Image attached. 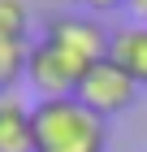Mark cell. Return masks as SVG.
I'll return each instance as SVG.
<instances>
[{"label":"cell","instance_id":"obj_1","mask_svg":"<svg viewBox=\"0 0 147 152\" xmlns=\"http://www.w3.org/2000/svg\"><path fill=\"white\" fill-rule=\"evenodd\" d=\"M35 143L39 152H104L108 122L87 109L78 96L35 100Z\"/></svg>","mask_w":147,"mask_h":152},{"label":"cell","instance_id":"obj_2","mask_svg":"<svg viewBox=\"0 0 147 152\" xmlns=\"http://www.w3.org/2000/svg\"><path fill=\"white\" fill-rule=\"evenodd\" d=\"M91 65H82L78 57H69L65 48H56L52 39H35L26 52V83L35 87L39 100H61V96H78V83Z\"/></svg>","mask_w":147,"mask_h":152},{"label":"cell","instance_id":"obj_3","mask_svg":"<svg viewBox=\"0 0 147 152\" xmlns=\"http://www.w3.org/2000/svg\"><path fill=\"white\" fill-rule=\"evenodd\" d=\"M134 96H138V83L130 78L113 57L95 61V65L82 74V83H78V100H82L87 109H95L104 122L117 117V113H125V109L134 104Z\"/></svg>","mask_w":147,"mask_h":152},{"label":"cell","instance_id":"obj_4","mask_svg":"<svg viewBox=\"0 0 147 152\" xmlns=\"http://www.w3.org/2000/svg\"><path fill=\"white\" fill-rule=\"evenodd\" d=\"M43 39L65 48L69 57H78L82 65H95V61L108 57L113 31H104L95 13H52L48 26H43Z\"/></svg>","mask_w":147,"mask_h":152},{"label":"cell","instance_id":"obj_5","mask_svg":"<svg viewBox=\"0 0 147 152\" xmlns=\"http://www.w3.org/2000/svg\"><path fill=\"white\" fill-rule=\"evenodd\" d=\"M0 152H39L35 143V104L22 91L0 96Z\"/></svg>","mask_w":147,"mask_h":152},{"label":"cell","instance_id":"obj_6","mask_svg":"<svg viewBox=\"0 0 147 152\" xmlns=\"http://www.w3.org/2000/svg\"><path fill=\"white\" fill-rule=\"evenodd\" d=\"M108 57H113L138 87H147V22L117 26V31H113V44H108Z\"/></svg>","mask_w":147,"mask_h":152},{"label":"cell","instance_id":"obj_7","mask_svg":"<svg viewBox=\"0 0 147 152\" xmlns=\"http://www.w3.org/2000/svg\"><path fill=\"white\" fill-rule=\"evenodd\" d=\"M26 52H30V44L0 39V96L17 91V83H26Z\"/></svg>","mask_w":147,"mask_h":152},{"label":"cell","instance_id":"obj_8","mask_svg":"<svg viewBox=\"0 0 147 152\" xmlns=\"http://www.w3.org/2000/svg\"><path fill=\"white\" fill-rule=\"evenodd\" d=\"M26 26H30L26 0H0V39H17V44H26Z\"/></svg>","mask_w":147,"mask_h":152},{"label":"cell","instance_id":"obj_9","mask_svg":"<svg viewBox=\"0 0 147 152\" xmlns=\"http://www.w3.org/2000/svg\"><path fill=\"white\" fill-rule=\"evenodd\" d=\"M69 4H78L82 13H104V9H121L125 0H69Z\"/></svg>","mask_w":147,"mask_h":152},{"label":"cell","instance_id":"obj_10","mask_svg":"<svg viewBox=\"0 0 147 152\" xmlns=\"http://www.w3.org/2000/svg\"><path fill=\"white\" fill-rule=\"evenodd\" d=\"M125 9L134 13V22H147V0H125Z\"/></svg>","mask_w":147,"mask_h":152}]
</instances>
